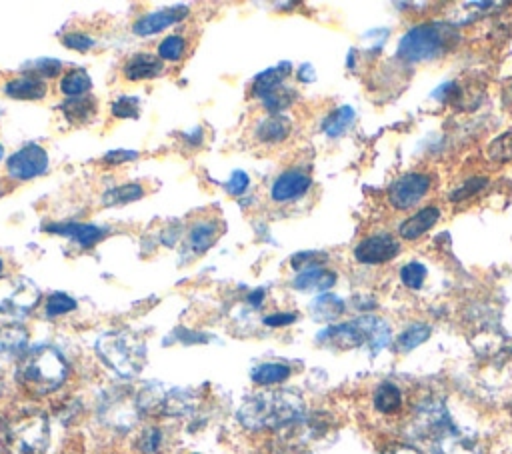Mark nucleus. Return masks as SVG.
<instances>
[{
    "label": "nucleus",
    "instance_id": "nucleus-12",
    "mask_svg": "<svg viewBox=\"0 0 512 454\" xmlns=\"http://www.w3.org/2000/svg\"><path fill=\"white\" fill-rule=\"evenodd\" d=\"M398 250L400 246L396 238L388 232H380L360 240L358 246L354 248V256L362 264H382L392 260L398 254Z\"/></svg>",
    "mask_w": 512,
    "mask_h": 454
},
{
    "label": "nucleus",
    "instance_id": "nucleus-28",
    "mask_svg": "<svg viewBox=\"0 0 512 454\" xmlns=\"http://www.w3.org/2000/svg\"><path fill=\"white\" fill-rule=\"evenodd\" d=\"M90 88H92V80H90L88 72L82 70V68L68 70V72L60 78V90H62V94H66L68 98L86 96V92H88Z\"/></svg>",
    "mask_w": 512,
    "mask_h": 454
},
{
    "label": "nucleus",
    "instance_id": "nucleus-50",
    "mask_svg": "<svg viewBox=\"0 0 512 454\" xmlns=\"http://www.w3.org/2000/svg\"><path fill=\"white\" fill-rule=\"evenodd\" d=\"M296 320V314L294 312H274L270 316L264 318V324L266 326H286V324H292Z\"/></svg>",
    "mask_w": 512,
    "mask_h": 454
},
{
    "label": "nucleus",
    "instance_id": "nucleus-23",
    "mask_svg": "<svg viewBox=\"0 0 512 454\" xmlns=\"http://www.w3.org/2000/svg\"><path fill=\"white\" fill-rule=\"evenodd\" d=\"M290 70H292V64H290V62H280V64L274 66V68H268V70L260 72V74L254 78V82H252V94H254L256 98H262L264 94H268V92L274 90L276 86L284 84V80H286V76L290 74Z\"/></svg>",
    "mask_w": 512,
    "mask_h": 454
},
{
    "label": "nucleus",
    "instance_id": "nucleus-57",
    "mask_svg": "<svg viewBox=\"0 0 512 454\" xmlns=\"http://www.w3.org/2000/svg\"><path fill=\"white\" fill-rule=\"evenodd\" d=\"M0 392H2V374H0Z\"/></svg>",
    "mask_w": 512,
    "mask_h": 454
},
{
    "label": "nucleus",
    "instance_id": "nucleus-10",
    "mask_svg": "<svg viewBox=\"0 0 512 454\" xmlns=\"http://www.w3.org/2000/svg\"><path fill=\"white\" fill-rule=\"evenodd\" d=\"M430 188V176L420 172H408L400 176L388 188V202L398 210L412 208Z\"/></svg>",
    "mask_w": 512,
    "mask_h": 454
},
{
    "label": "nucleus",
    "instance_id": "nucleus-5",
    "mask_svg": "<svg viewBox=\"0 0 512 454\" xmlns=\"http://www.w3.org/2000/svg\"><path fill=\"white\" fill-rule=\"evenodd\" d=\"M50 444V424L40 412L18 416L4 432L8 454H44Z\"/></svg>",
    "mask_w": 512,
    "mask_h": 454
},
{
    "label": "nucleus",
    "instance_id": "nucleus-17",
    "mask_svg": "<svg viewBox=\"0 0 512 454\" xmlns=\"http://www.w3.org/2000/svg\"><path fill=\"white\" fill-rule=\"evenodd\" d=\"M122 72H124V78L132 80V82L156 78L164 72V62L150 52H138L126 60Z\"/></svg>",
    "mask_w": 512,
    "mask_h": 454
},
{
    "label": "nucleus",
    "instance_id": "nucleus-41",
    "mask_svg": "<svg viewBox=\"0 0 512 454\" xmlns=\"http://www.w3.org/2000/svg\"><path fill=\"white\" fill-rule=\"evenodd\" d=\"M140 114V102L136 96H120L112 102L114 118H136Z\"/></svg>",
    "mask_w": 512,
    "mask_h": 454
},
{
    "label": "nucleus",
    "instance_id": "nucleus-35",
    "mask_svg": "<svg viewBox=\"0 0 512 454\" xmlns=\"http://www.w3.org/2000/svg\"><path fill=\"white\" fill-rule=\"evenodd\" d=\"M186 52V38L180 34H170L158 44V58L162 62H178Z\"/></svg>",
    "mask_w": 512,
    "mask_h": 454
},
{
    "label": "nucleus",
    "instance_id": "nucleus-29",
    "mask_svg": "<svg viewBox=\"0 0 512 454\" xmlns=\"http://www.w3.org/2000/svg\"><path fill=\"white\" fill-rule=\"evenodd\" d=\"M250 376H252V380L256 384L272 386V384L284 382L290 376V368L286 364H282V362H264V364L256 366Z\"/></svg>",
    "mask_w": 512,
    "mask_h": 454
},
{
    "label": "nucleus",
    "instance_id": "nucleus-21",
    "mask_svg": "<svg viewBox=\"0 0 512 454\" xmlns=\"http://www.w3.org/2000/svg\"><path fill=\"white\" fill-rule=\"evenodd\" d=\"M440 218V212L438 208L434 206H426L422 210H418L416 214H412L410 218H406L400 228H398V234L404 238V240H414V238H420L422 234H426Z\"/></svg>",
    "mask_w": 512,
    "mask_h": 454
},
{
    "label": "nucleus",
    "instance_id": "nucleus-8",
    "mask_svg": "<svg viewBox=\"0 0 512 454\" xmlns=\"http://www.w3.org/2000/svg\"><path fill=\"white\" fill-rule=\"evenodd\" d=\"M450 424H452V418L446 404L438 398H426L414 408L412 436L428 442L432 436H436L440 430H444Z\"/></svg>",
    "mask_w": 512,
    "mask_h": 454
},
{
    "label": "nucleus",
    "instance_id": "nucleus-2",
    "mask_svg": "<svg viewBox=\"0 0 512 454\" xmlns=\"http://www.w3.org/2000/svg\"><path fill=\"white\" fill-rule=\"evenodd\" d=\"M68 376V364L60 350L42 344L34 346L18 362L16 378L32 394L44 396L56 390Z\"/></svg>",
    "mask_w": 512,
    "mask_h": 454
},
{
    "label": "nucleus",
    "instance_id": "nucleus-9",
    "mask_svg": "<svg viewBox=\"0 0 512 454\" xmlns=\"http://www.w3.org/2000/svg\"><path fill=\"white\" fill-rule=\"evenodd\" d=\"M48 168V154L40 144H26L6 162V172L12 180H32L44 174Z\"/></svg>",
    "mask_w": 512,
    "mask_h": 454
},
{
    "label": "nucleus",
    "instance_id": "nucleus-33",
    "mask_svg": "<svg viewBox=\"0 0 512 454\" xmlns=\"http://www.w3.org/2000/svg\"><path fill=\"white\" fill-rule=\"evenodd\" d=\"M28 332L22 326L10 324L0 328V354H14L26 346Z\"/></svg>",
    "mask_w": 512,
    "mask_h": 454
},
{
    "label": "nucleus",
    "instance_id": "nucleus-6",
    "mask_svg": "<svg viewBox=\"0 0 512 454\" xmlns=\"http://www.w3.org/2000/svg\"><path fill=\"white\" fill-rule=\"evenodd\" d=\"M40 300L36 284L24 276L0 278V312L22 316L28 314Z\"/></svg>",
    "mask_w": 512,
    "mask_h": 454
},
{
    "label": "nucleus",
    "instance_id": "nucleus-14",
    "mask_svg": "<svg viewBox=\"0 0 512 454\" xmlns=\"http://www.w3.org/2000/svg\"><path fill=\"white\" fill-rule=\"evenodd\" d=\"M316 340L320 344H328V346H336V348H356L366 344V326L362 316L344 324H336V326H328L326 330H322Z\"/></svg>",
    "mask_w": 512,
    "mask_h": 454
},
{
    "label": "nucleus",
    "instance_id": "nucleus-16",
    "mask_svg": "<svg viewBox=\"0 0 512 454\" xmlns=\"http://www.w3.org/2000/svg\"><path fill=\"white\" fill-rule=\"evenodd\" d=\"M46 232L60 234L66 238L76 240L84 248H92L96 242H100L106 236V230L94 224L86 222H60V224H50L46 226Z\"/></svg>",
    "mask_w": 512,
    "mask_h": 454
},
{
    "label": "nucleus",
    "instance_id": "nucleus-32",
    "mask_svg": "<svg viewBox=\"0 0 512 454\" xmlns=\"http://www.w3.org/2000/svg\"><path fill=\"white\" fill-rule=\"evenodd\" d=\"M294 100H296V92H294L292 88L284 86V84L276 86L274 90H270L268 94H264V96L260 98L262 106H264L270 114H280V112L286 110Z\"/></svg>",
    "mask_w": 512,
    "mask_h": 454
},
{
    "label": "nucleus",
    "instance_id": "nucleus-54",
    "mask_svg": "<svg viewBox=\"0 0 512 454\" xmlns=\"http://www.w3.org/2000/svg\"><path fill=\"white\" fill-rule=\"evenodd\" d=\"M268 454H288L284 448H276V450H270Z\"/></svg>",
    "mask_w": 512,
    "mask_h": 454
},
{
    "label": "nucleus",
    "instance_id": "nucleus-26",
    "mask_svg": "<svg viewBox=\"0 0 512 454\" xmlns=\"http://www.w3.org/2000/svg\"><path fill=\"white\" fill-rule=\"evenodd\" d=\"M344 312V302L342 298H338L336 294H320L314 298V302L310 304V314L314 320L318 322H332L336 320L340 314Z\"/></svg>",
    "mask_w": 512,
    "mask_h": 454
},
{
    "label": "nucleus",
    "instance_id": "nucleus-4",
    "mask_svg": "<svg viewBox=\"0 0 512 454\" xmlns=\"http://www.w3.org/2000/svg\"><path fill=\"white\" fill-rule=\"evenodd\" d=\"M100 360L122 378H132L146 364V344L130 330H112L96 340Z\"/></svg>",
    "mask_w": 512,
    "mask_h": 454
},
{
    "label": "nucleus",
    "instance_id": "nucleus-20",
    "mask_svg": "<svg viewBox=\"0 0 512 454\" xmlns=\"http://www.w3.org/2000/svg\"><path fill=\"white\" fill-rule=\"evenodd\" d=\"M290 120L280 114H270L254 126V138L262 144H278L290 134Z\"/></svg>",
    "mask_w": 512,
    "mask_h": 454
},
{
    "label": "nucleus",
    "instance_id": "nucleus-56",
    "mask_svg": "<svg viewBox=\"0 0 512 454\" xmlns=\"http://www.w3.org/2000/svg\"><path fill=\"white\" fill-rule=\"evenodd\" d=\"M2 270H4V262L0 260V274H2Z\"/></svg>",
    "mask_w": 512,
    "mask_h": 454
},
{
    "label": "nucleus",
    "instance_id": "nucleus-22",
    "mask_svg": "<svg viewBox=\"0 0 512 454\" xmlns=\"http://www.w3.org/2000/svg\"><path fill=\"white\" fill-rule=\"evenodd\" d=\"M218 236H220V226H218V220H214V218L196 220L188 232L190 246L196 252H206L210 246L216 244Z\"/></svg>",
    "mask_w": 512,
    "mask_h": 454
},
{
    "label": "nucleus",
    "instance_id": "nucleus-52",
    "mask_svg": "<svg viewBox=\"0 0 512 454\" xmlns=\"http://www.w3.org/2000/svg\"><path fill=\"white\" fill-rule=\"evenodd\" d=\"M298 80L300 82H312L316 76H314V68H312V64H302L300 68H298Z\"/></svg>",
    "mask_w": 512,
    "mask_h": 454
},
{
    "label": "nucleus",
    "instance_id": "nucleus-15",
    "mask_svg": "<svg viewBox=\"0 0 512 454\" xmlns=\"http://www.w3.org/2000/svg\"><path fill=\"white\" fill-rule=\"evenodd\" d=\"M186 16H188V6H172V8L148 12L132 24V32L138 36H152L182 22Z\"/></svg>",
    "mask_w": 512,
    "mask_h": 454
},
{
    "label": "nucleus",
    "instance_id": "nucleus-51",
    "mask_svg": "<svg viewBox=\"0 0 512 454\" xmlns=\"http://www.w3.org/2000/svg\"><path fill=\"white\" fill-rule=\"evenodd\" d=\"M384 454H422V452L408 444H396V446H390Z\"/></svg>",
    "mask_w": 512,
    "mask_h": 454
},
{
    "label": "nucleus",
    "instance_id": "nucleus-19",
    "mask_svg": "<svg viewBox=\"0 0 512 454\" xmlns=\"http://www.w3.org/2000/svg\"><path fill=\"white\" fill-rule=\"evenodd\" d=\"M334 282H336V274L320 264V266L300 270L292 280V286L302 292H324L330 286H334Z\"/></svg>",
    "mask_w": 512,
    "mask_h": 454
},
{
    "label": "nucleus",
    "instance_id": "nucleus-53",
    "mask_svg": "<svg viewBox=\"0 0 512 454\" xmlns=\"http://www.w3.org/2000/svg\"><path fill=\"white\" fill-rule=\"evenodd\" d=\"M264 296H266V292H264V288H256L254 292H250V296H248V302L254 306V308H258L260 304H262V300H264Z\"/></svg>",
    "mask_w": 512,
    "mask_h": 454
},
{
    "label": "nucleus",
    "instance_id": "nucleus-47",
    "mask_svg": "<svg viewBox=\"0 0 512 454\" xmlns=\"http://www.w3.org/2000/svg\"><path fill=\"white\" fill-rule=\"evenodd\" d=\"M460 94H462L460 86L452 80V82H446V84L438 86V88L432 92V98H436V100H438V102H442V104H448V102L458 100V98H460Z\"/></svg>",
    "mask_w": 512,
    "mask_h": 454
},
{
    "label": "nucleus",
    "instance_id": "nucleus-24",
    "mask_svg": "<svg viewBox=\"0 0 512 454\" xmlns=\"http://www.w3.org/2000/svg\"><path fill=\"white\" fill-rule=\"evenodd\" d=\"M362 320H364L366 338H368V340H366V346L370 348V354L374 356V354H378L382 348L388 346V342H390V328H388V324H386L382 318L372 316V314L362 316Z\"/></svg>",
    "mask_w": 512,
    "mask_h": 454
},
{
    "label": "nucleus",
    "instance_id": "nucleus-43",
    "mask_svg": "<svg viewBox=\"0 0 512 454\" xmlns=\"http://www.w3.org/2000/svg\"><path fill=\"white\" fill-rule=\"evenodd\" d=\"M160 444H162V432H160L158 428H154V426L146 428V430L140 434V438H138V448H140L144 454L156 452V450L160 448Z\"/></svg>",
    "mask_w": 512,
    "mask_h": 454
},
{
    "label": "nucleus",
    "instance_id": "nucleus-55",
    "mask_svg": "<svg viewBox=\"0 0 512 454\" xmlns=\"http://www.w3.org/2000/svg\"><path fill=\"white\" fill-rule=\"evenodd\" d=\"M2 156H4V148H2V144H0V160H2Z\"/></svg>",
    "mask_w": 512,
    "mask_h": 454
},
{
    "label": "nucleus",
    "instance_id": "nucleus-44",
    "mask_svg": "<svg viewBox=\"0 0 512 454\" xmlns=\"http://www.w3.org/2000/svg\"><path fill=\"white\" fill-rule=\"evenodd\" d=\"M248 186H250V178H248V174H246L244 170H234V172L230 174V178L224 182L226 192L232 194V196L244 194V192L248 190Z\"/></svg>",
    "mask_w": 512,
    "mask_h": 454
},
{
    "label": "nucleus",
    "instance_id": "nucleus-27",
    "mask_svg": "<svg viewBox=\"0 0 512 454\" xmlns=\"http://www.w3.org/2000/svg\"><path fill=\"white\" fill-rule=\"evenodd\" d=\"M354 116H356V114H354V108L348 106V104H344V106L332 110V112L324 118V122H322V132H324L326 136H330V138H338V136H342V134L352 126Z\"/></svg>",
    "mask_w": 512,
    "mask_h": 454
},
{
    "label": "nucleus",
    "instance_id": "nucleus-45",
    "mask_svg": "<svg viewBox=\"0 0 512 454\" xmlns=\"http://www.w3.org/2000/svg\"><path fill=\"white\" fill-rule=\"evenodd\" d=\"M322 260H326V256L320 254V252H314V250L298 252L296 256H292V268L300 272V270H306V268H312V266H320Z\"/></svg>",
    "mask_w": 512,
    "mask_h": 454
},
{
    "label": "nucleus",
    "instance_id": "nucleus-49",
    "mask_svg": "<svg viewBox=\"0 0 512 454\" xmlns=\"http://www.w3.org/2000/svg\"><path fill=\"white\" fill-rule=\"evenodd\" d=\"M138 158V152L134 150H110L104 154V162L108 164H118V162H128V160H134Z\"/></svg>",
    "mask_w": 512,
    "mask_h": 454
},
{
    "label": "nucleus",
    "instance_id": "nucleus-42",
    "mask_svg": "<svg viewBox=\"0 0 512 454\" xmlns=\"http://www.w3.org/2000/svg\"><path fill=\"white\" fill-rule=\"evenodd\" d=\"M488 156L492 160H498V162H506L512 158V132H506L502 136H498L490 148H488Z\"/></svg>",
    "mask_w": 512,
    "mask_h": 454
},
{
    "label": "nucleus",
    "instance_id": "nucleus-11",
    "mask_svg": "<svg viewBox=\"0 0 512 454\" xmlns=\"http://www.w3.org/2000/svg\"><path fill=\"white\" fill-rule=\"evenodd\" d=\"M426 444L430 454H482L478 440L472 434L460 430L454 422L432 436Z\"/></svg>",
    "mask_w": 512,
    "mask_h": 454
},
{
    "label": "nucleus",
    "instance_id": "nucleus-13",
    "mask_svg": "<svg viewBox=\"0 0 512 454\" xmlns=\"http://www.w3.org/2000/svg\"><path fill=\"white\" fill-rule=\"evenodd\" d=\"M310 186H312V178L308 172L300 168H290L276 176V180L270 186V198L278 204H284L304 196L310 190Z\"/></svg>",
    "mask_w": 512,
    "mask_h": 454
},
{
    "label": "nucleus",
    "instance_id": "nucleus-38",
    "mask_svg": "<svg viewBox=\"0 0 512 454\" xmlns=\"http://www.w3.org/2000/svg\"><path fill=\"white\" fill-rule=\"evenodd\" d=\"M426 274H428V270H426L424 264H420V262H408V264H404L402 270H400V280H402V284H404L406 288L418 290V288L424 284Z\"/></svg>",
    "mask_w": 512,
    "mask_h": 454
},
{
    "label": "nucleus",
    "instance_id": "nucleus-31",
    "mask_svg": "<svg viewBox=\"0 0 512 454\" xmlns=\"http://www.w3.org/2000/svg\"><path fill=\"white\" fill-rule=\"evenodd\" d=\"M402 404V394H400V388L394 386L392 382H382L376 392H374V406L378 412H384V414H392L400 408Z\"/></svg>",
    "mask_w": 512,
    "mask_h": 454
},
{
    "label": "nucleus",
    "instance_id": "nucleus-30",
    "mask_svg": "<svg viewBox=\"0 0 512 454\" xmlns=\"http://www.w3.org/2000/svg\"><path fill=\"white\" fill-rule=\"evenodd\" d=\"M504 4H496V2H464L460 4V10H456V14H452V26H466L474 20H478L480 16L492 12V8H500Z\"/></svg>",
    "mask_w": 512,
    "mask_h": 454
},
{
    "label": "nucleus",
    "instance_id": "nucleus-7",
    "mask_svg": "<svg viewBox=\"0 0 512 454\" xmlns=\"http://www.w3.org/2000/svg\"><path fill=\"white\" fill-rule=\"evenodd\" d=\"M142 408L138 404V392H110L100 408L102 420L116 430H128L138 422Z\"/></svg>",
    "mask_w": 512,
    "mask_h": 454
},
{
    "label": "nucleus",
    "instance_id": "nucleus-3",
    "mask_svg": "<svg viewBox=\"0 0 512 454\" xmlns=\"http://www.w3.org/2000/svg\"><path fill=\"white\" fill-rule=\"evenodd\" d=\"M458 40L456 26L448 22H426L412 26L398 42L396 54L404 62H426L440 58Z\"/></svg>",
    "mask_w": 512,
    "mask_h": 454
},
{
    "label": "nucleus",
    "instance_id": "nucleus-34",
    "mask_svg": "<svg viewBox=\"0 0 512 454\" xmlns=\"http://www.w3.org/2000/svg\"><path fill=\"white\" fill-rule=\"evenodd\" d=\"M142 196H144L142 184H122V186L110 188V190L102 196V204H106V206L128 204V202H134V200H138V198H142Z\"/></svg>",
    "mask_w": 512,
    "mask_h": 454
},
{
    "label": "nucleus",
    "instance_id": "nucleus-40",
    "mask_svg": "<svg viewBox=\"0 0 512 454\" xmlns=\"http://www.w3.org/2000/svg\"><path fill=\"white\" fill-rule=\"evenodd\" d=\"M74 308H76V300L72 296L64 294V292L50 294L46 298V306H44L48 316H62V314H66V312H70Z\"/></svg>",
    "mask_w": 512,
    "mask_h": 454
},
{
    "label": "nucleus",
    "instance_id": "nucleus-18",
    "mask_svg": "<svg viewBox=\"0 0 512 454\" xmlns=\"http://www.w3.org/2000/svg\"><path fill=\"white\" fill-rule=\"evenodd\" d=\"M4 94L16 100H40L46 96V82L36 74H22L4 84Z\"/></svg>",
    "mask_w": 512,
    "mask_h": 454
},
{
    "label": "nucleus",
    "instance_id": "nucleus-25",
    "mask_svg": "<svg viewBox=\"0 0 512 454\" xmlns=\"http://www.w3.org/2000/svg\"><path fill=\"white\" fill-rule=\"evenodd\" d=\"M62 114L66 116L68 122L74 124H84L88 120L94 118L96 114V102L90 96H78V98H68L66 102H62L60 106Z\"/></svg>",
    "mask_w": 512,
    "mask_h": 454
},
{
    "label": "nucleus",
    "instance_id": "nucleus-46",
    "mask_svg": "<svg viewBox=\"0 0 512 454\" xmlns=\"http://www.w3.org/2000/svg\"><path fill=\"white\" fill-rule=\"evenodd\" d=\"M62 42H64L66 48H72V50H78V52H86L94 46V38L84 34V32H68L62 38Z\"/></svg>",
    "mask_w": 512,
    "mask_h": 454
},
{
    "label": "nucleus",
    "instance_id": "nucleus-36",
    "mask_svg": "<svg viewBox=\"0 0 512 454\" xmlns=\"http://www.w3.org/2000/svg\"><path fill=\"white\" fill-rule=\"evenodd\" d=\"M430 332H432L430 326H428V324H422V322L408 326V328L398 336V350L408 352V350L420 346L422 342L428 340Z\"/></svg>",
    "mask_w": 512,
    "mask_h": 454
},
{
    "label": "nucleus",
    "instance_id": "nucleus-39",
    "mask_svg": "<svg viewBox=\"0 0 512 454\" xmlns=\"http://www.w3.org/2000/svg\"><path fill=\"white\" fill-rule=\"evenodd\" d=\"M486 184H488V178H484V176L468 178V180H464L460 186H456L454 192H450V200H452V202H464V200L472 198L474 194H478Z\"/></svg>",
    "mask_w": 512,
    "mask_h": 454
},
{
    "label": "nucleus",
    "instance_id": "nucleus-37",
    "mask_svg": "<svg viewBox=\"0 0 512 454\" xmlns=\"http://www.w3.org/2000/svg\"><path fill=\"white\" fill-rule=\"evenodd\" d=\"M166 414H184L188 410L194 408V398L190 392L184 390H172L164 394L162 406H160Z\"/></svg>",
    "mask_w": 512,
    "mask_h": 454
},
{
    "label": "nucleus",
    "instance_id": "nucleus-48",
    "mask_svg": "<svg viewBox=\"0 0 512 454\" xmlns=\"http://www.w3.org/2000/svg\"><path fill=\"white\" fill-rule=\"evenodd\" d=\"M60 62L54 58H40L38 62H34V72L32 74H42V76H56L60 72Z\"/></svg>",
    "mask_w": 512,
    "mask_h": 454
},
{
    "label": "nucleus",
    "instance_id": "nucleus-1",
    "mask_svg": "<svg viewBox=\"0 0 512 454\" xmlns=\"http://www.w3.org/2000/svg\"><path fill=\"white\" fill-rule=\"evenodd\" d=\"M304 400L292 390H266L248 396L238 408V420L248 430H276L304 416Z\"/></svg>",
    "mask_w": 512,
    "mask_h": 454
}]
</instances>
